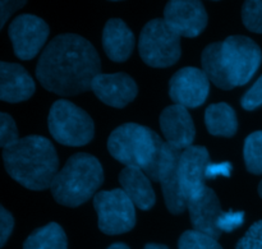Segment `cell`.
<instances>
[{
    "instance_id": "obj_23",
    "label": "cell",
    "mask_w": 262,
    "mask_h": 249,
    "mask_svg": "<svg viewBox=\"0 0 262 249\" xmlns=\"http://www.w3.org/2000/svg\"><path fill=\"white\" fill-rule=\"evenodd\" d=\"M179 249H223L216 239L197 230H188L179 238Z\"/></svg>"
},
{
    "instance_id": "obj_21",
    "label": "cell",
    "mask_w": 262,
    "mask_h": 249,
    "mask_svg": "<svg viewBox=\"0 0 262 249\" xmlns=\"http://www.w3.org/2000/svg\"><path fill=\"white\" fill-rule=\"evenodd\" d=\"M23 249H68L64 230L55 222L35 230L26 239Z\"/></svg>"
},
{
    "instance_id": "obj_8",
    "label": "cell",
    "mask_w": 262,
    "mask_h": 249,
    "mask_svg": "<svg viewBox=\"0 0 262 249\" xmlns=\"http://www.w3.org/2000/svg\"><path fill=\"white\" fill-rule=\"evenodd\" d=\"M182 150L163 142L155 164L146 175L154 182L161 184V191L164 193L166 207L173 215L184 212L188 207V202L184 198L179 184V160Z\"/></svg>"
},
{
    "instance_id": "obj_27",
    "label": "cell",
    "mask_w": 262,
    "mask_h": 249,
    "mask_svg": "<svg viewBox=\"0 0 262 249\" xmlns=\"http://www.w3.org/2000/svg\"><path fill=\"white\" fill-rule=\"evenodd\" d=\"M242 104L243 109L252 111L256 110L257 107L262 106V76L256 81V83L248 89L242 97Z\"/></svg>"
},
{
    "instance_id": "obj_7",
    "label": "cell",
    "mask_w": 262,
    "mask_h": 249,
    "mask_svg": "<svg viewBox=\"0 0 262 249\" xmlns=\"http://www.w3.org/2000/svg\"><path fill=\"white\" fill-rule=\"evenodd\" d=\"M48 123L54 140L64 146H84L94 138L95 127L91 117L67 100L54 102Z\"/></svg>"
},
{
    "instance_id": "obj_35",
    "label": "cell",
    "mask_w": 262,
    "mask_h": 249,
    "mask_svg": "<svg viewBox=\"0 0 262 249\" xmlns=\"http://www.w3.org/2000/svg\"><path fill=\"white\" fill-rule=\"evenodd\" d=\"M110 2H120V0H110Z\"/></svg>"
},
{
    "instance_id": "obj_11",
    "label": "cell",
    "mask_w": 262,
    "mask_h": 249,
    "mask_svg": "<svg viewBox=\"0 0 262 249\" xmlns=\"http://www.w3.org/2000/svg\"><path fill=\"white\" fill-rule=\"evenodd\" d=\"M164 19L181 37H197L206 28L209 18L201 0H169Z\"/></svg>"
},
{
    "instance_id": "obj_29",
    "label": "cell",
    "mask_w": 262,
    "mask_h": 249,
    "mask_svg": "<svg viewBox=\"0 0 262 249\" xmlns=\"http://www.w3.org/2000/svg\"><path fill=\"white\" fill-rule=\"evenodd\" d=\"M13 227H14L13 216L2 206L0 207V245L2 247H4L8 238L12 234Z\"/></svg>"
},
{
    "instance_id": "obj_10",
    "label": "cell",
    "mask_w": 262,
    "mask_h": 249,
    "mask_svg": "<svg viewBox=\"0 0 262 249\" xmlns=\"http://www.w3.org/2000/svg\"><path fill=\"white\" fill-rule=\"evenodd\" d=\"M49 26L33 14H20L9 25V37L15 56L30 60L38 54L49 37Z\"/></svg>"
},
{
    "instance_id": "obj_34",
    "label": "cell",
    "mask_w": 262,
    "mask_h": 249,
    "mask_svg": "<svg viewBox=\"0 0 262 249\" xmlns=\"http://www.w3.org/2000/svg\"><path fill=\"white\" fill-rule=\"evenodd\" d=\"M258 194H260V197L262 198V180H261L260 186H258Z\"/></svg>"
},
{
    "instance_id": "obj_33",
    "label": "cell",
    "mask_w": 262,
    "mask_h": 249,
    "mask_svg": "<svg viewBox=\"0 0 262 249\" xmlns=\"http://www.w3.org/2000/svg\"><path fill=\"white\" fill-rule=\"evenodd\" d=\"M143 249H169V248L161 244H147Z\"/></svg>"
},
{
    "instance_id": "obj_15",
    "label": "cell",
    "mask_w": 262,
    "mask_h": 249,
    "mask_svg": "<svg viewBox=\"0 0 262 249\" xmlns=\"http://www.w3.org/2000/svg\"><path fill=\"white\" fill-rule=\"evenodd\" d=\"M160 128L166 142L179 150L192 146L196 135L193 120L187 107L182 105L168 106L160 115Z\"/></svg>"
},
{
    "instance_id": "obj_13",
    "label": "cell",
    "mask_w": 262,
    "mask_h": 249,
    "mask_svg": "<svg viewBox=\"0 0 262 249\" xmlns=\"http://www.w3.org/2000/svg\"><path fill=\"white\" fill-rule=\"evenodd\" d=\"M209 164V152L202 146H189L186 150H182L179 160V184L187 202L206 188L205 179Z\"/></svg>"
},
{
    "instance_id": "obj_20",
    "label": "cell",
    "mask_w": 262,
    "mask_h": 249,
    "mask_svg": "<svg viewBox=\"0 0 262 249\" xmlns=\"http://www.w3.org/2000/svg\"><path fill=\"white\" fill-rule=\"evenodd\" d=\"M205 123L212 135L233 137L238 129L235 111L225 102L210 105L205 112Z\"/></svg>"
},
{
    "instance_id": "obj_36",
    "label": "cell",
    "mask_w": 262,
    "mask_h": 249,
    "mask_svg": "<svg viewBox=\"0 0 262 249\" xmlns=\"http://www.w3.org/2000/svg\"><path fill=\"white\" fill-rule=\"evenodd\" d=\"M214 2H219V0H214Z\"/></svg>"
},
{
    "instance_id": "obj_16",
    "label": "cell",
    "mask_w": 262,
    "mask_h": 249,
    "mask_svg": "<svg viewBox=\"0 0 262 249\" xmlns=\"http://www.w3.org/2000/svg\"><path fill=\"white\" fill-rule=\"evenodd\" d=\"M187 209L194 230L219 239L222 232L217 228V220L223 212L219 199L212 189L206 187L201 193L189 199Z\"/></svg>"
},
{
    "instance_id": "obj_3",
    "label": "cell",
    "mask_w": 262,
    "mask_h": 249,
    "mask_svg": "<svg viewBox=\"0 0 262 249\" xmlns=\"http://www.w3.org/2000/svg\"><path fill=\"white\" fill-rule=\"evenodd\" d=\"M8 174L31 191L50 188L59 173V160L53 143L41 135L19 138L3 151Z\"/></svg>"
},
{
    "instance_id": "obj_32",
    "label": "cell",
    "mask_w": 262,
    "mask_h": 249,
    "mask_svg": "<svg viewBox=\"0 0 262 249\" xmlns=\"http://www.w3.org/2000/svg\"><path fill=\"white\" fill-rule=\"evenodd\" d=\"M107 249H129V247L125 244H123V243H115V244L110 245Z\"/></svg>"
},
{
    "instance_id": "obj_30",
    "label": "cell",
    "mask_w": 262,
    "mask_h": 249,
    "mask_svg": "<svg viewBox=\"0 0 262 249\" xmlns=\"http://www.w3.org/2000/svg\"><path fill=\"white\" fill-rule=\"evenodd\" d=\"M26 3H27V0H0V15H2L0 28L4 27L10 15L25 7Z\"/></svg>"
},
{
    "instance_id": "obj_28",
    "label": "cell",
    "mask_w": 262,
    "mask_h": 249,
    "mask_svg": "<svg viewBox=\"0 0 262 249\" xmlns=\"http://www.w3.org/2000/svg\"><path fill=\"white\" fill-rule=\"evenodd\" d=\"M243 222H245V212H223L217 220V228L222 233H230L242 227Z\"/></svg>"
},
{
    "instance_id": "obj_25",
    "label": "cell",
    "mask_w": 262,
    "mask_h": 249,
    "mask_svg": "<svg viewBox=\"0 0 262 249\" xmlns=\"http://www.w3.org/2000/svg\"><path fill=\"white\" fill-rule=\"evenodd\" d=\"M18 140H19L18 130L13 118L5 112H2L0 114V146L3 148H7Z\"/></svg>"
},
{
    "instance_id": "obj_4",
    "label": "cell",
    "mask_w": 262,
    "mask_h": 249,
    "mask_svg": "<svg viewBox=\"0 0 262 249\" xmlns=\"http://www.w3.org/2000/svg\"><path fill=\"white\" fill-rule=\"evenodd\" d=\"M104 182L100 161L89 153H76L56 174L51 194L58 203L77 207L89 201Z\"/></svg>"
},
{
    "instance_id": "obj_14",
    "label": "cell",
    "mask_w": 262,
    "mask_h": 249,
    "mask_svg": "<svg viewBox=\"0 0 262 249\" xmlns=\"http://www.w3.org/2000/svg\"><path fill=\"white\" fill-rule=\"evenodd\" d=\"M91 89L104 104L118 109L127 106L138 94L135 79L125 73L97 74L92 82Z\"/></svg>"
},
{
    "instance_id": "obj_18",
    "label": "cell",
    "mask_w": 262,
    "mask_h": 249,
    "mask_svg": "<svg viewBox=\"0 0 262 249\" xmlns=\"http://www.w3.org/2000/svg\"><path fill=\"white\" fill-rule=\"evenodd\" d=\"M102 46L107 58L117 63L129 59L135 49V35L119 18H112L102 31Z\"/></svg>"
},
{
    "instance_id": "obj_17",
    "label": "cell",
    "mask_w": 262,
    "mask_h": 249,
    "mask_svg": "<svg viewBox=\"0 0 262 249\" xmlns=\"http://www.w3.org/2000/svg\"><path fill=\"white\" fill-rule=\"evenodd\" d=\"M35 82L19 64L0 63V99L5 102H22L35 92Z\"/></svg>"
},
{
    "instance_id": "obj_2",
    "label": "cell",
    "mask_w": 262,
    "mask_h": 249,
    "mask_svg": "<svg viewBox=\"0 0 262 249\" xmlns=\"http://www.w3.org/2000/svg\"><path fill=\"white\" fill-rule=\"evenodd\" d=\"M262 61L261 49L252 38L229 36L202 51V71L222 89H233L252 79Z\"/></svg>"
},
{
    "instance_id": "obj_6",
    "label": "cell",
    "mask_w": 262,
    "mask_h": 249,
    "mask_svg": "<svg viewBox=\"0 0 262 249\" xmlns=\"http://www.w3.org/2000/svg\"><path fill=\"white\" fill-rule=\"evenodd\" d=\"M138 50L142 60L154 68H168L181 58V36L165 19L156 18L141 31Z\"/></svg>"
},
{
    "instance_id": "obj_22",
    "label": "cell",
    "mask_w": 262,
    "mask_h": 249,
    "mask_svg": "<svg viewBox=\"0 0 262 249\" xmlns=\"http://www.w3.org/2000/svg\"><path fill=\"white\" fill-rule=\"evenodd\" d=\"M246 168L250 173L261 175L262 174V130L253 132L246 138L245 148Z\"/></svg>"
},
{
    "instance_id": "obj_31",
    "label": "cell",
    "mask_w": 262,
    "mask_h": 249,
    "mask_svg": "<svg viewBox=\"0 0 262 249\" xmlns=\"http://www.w3.org/2000/svg\"><path fill=\"white\" fill-rule=\"evenodd\" d=\"M233 166L230 163H210L206 168V179H214L217 176H230Z\"/></svg>"
},
{
    "instance_id": "obj_26",
    "label": "cell",
    "mask_w": 262,
    "mask_h": 249,
    "mask_svg": "<svg viewBox=\"0 0 262 249\" xmlns=\"http://www.w3.org/2000/svg\"><path fill=\"white\" fill-rule=\"evenodd\" d=\"M237 249H262V220L248 229L245 237L238 242Z\"/></svg>"
},
{
    "instance_id": "obj_12",
    "label": "cell",
    "mask_w": 262,
    "mask_h": 249,
    "mask_svg": "<svg viewBox=\"0 0 262 249\" xmlns=\"http://www.w3.org/2000/svg\"><path fill=\"white\" fill-rule=\"evenodd\" d=\"M210 91V79L204 71L192 66L181 69L169 82V95L177 105L199 107L206 101Z\"/></svg>"
},
{
    "instance_id": "obj_9",
    "label": "cell",
    "mask_w": 262,
    "mask_h": 249,
    "mask_svg": "<svg viewBox=\"0 0 262 249\" xmlns=\"http://www.w3.org/2000/svg\"><path fill=\"white\" fill-rule=\"evenodd\" d=\"M94 206L99 228L105 234H123L136 225L135 203L123 189L99 192L94 197Z\"/></svg>"
},
{
    "instance_id": "obj_19",
    "label": "cell",
    "mask_w": 262,
    "mask_h": 249,
    "mask_svg": "<svg viewBox=\"0 0 262 249\" xmlns=\"http://www.w3.org/2000/svg\"><path fill=\"white\" fill-rule=\"evenodd\" d=\"M119 182L123 191L132 199L135 206L140 210L147 211L155 205L156 197L151 186L150 178L142 169L125 166L119 174Z\"/></svg>"
},
{
    "instance_id": "obj_1",
    "label": "cell",
    "mask_w": 262,
    "mask_h": 249,
    "mask_svg": "<svg viewBox=\"0 0 262 249\" xmlns=\"http://www.w3.org/2000/svg\"><path fill=\"white\" fill-rule=\"evenodd\" d=\"M100 71V56L91 42L82 36L64 33L53 38L42 51L36 77L48 91L74 96L91 89Z\"/></svg>"
},
{
    "instance_id": "obj_5",
    "label": "cell",
    "mask_w": 262,
    "mask_h": 249,
    "mask_svg": "<svg viewBox=\"0 0 262 249\" xmlns=\"http://www.w3.org/2000/svg\"><path fill=\"white\" fill-rule=\"evenodd\" d=\"M164 141L150 128L128 123L110 134L107 150L110 155L125 166L148 171L155 164Z\"/></svg>"
},
{
    "instance_id": "obj_24",
    "label": "cell",
    "mask_w": 262,
    "mask_h": 249,
    "mask_svg": "<svg viewBox=\"0 0 262 249\" xmlns=\"http://www.w3.org/2000/svg\"><path fill=\"white\" fill-rule=\"evenodd\" d=\"M242 20L251 32L262 33V0H246L242 7Z\"/></svg>"
}]
</instances>
